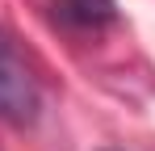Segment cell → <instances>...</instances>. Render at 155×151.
<instances>
[{
  "label": "cell",
  "instance_id": "1",
  "mask_svg": "<svg viewBox=\"0 0 155 151\" xmlns=\"http://www.w3.org/2000/svg\"><path fill=\"white\" fill-rule=\"evenodd\" d=\"M42 113V84L25 63L21 46L0 29V122L34 126Z\"/></svg>",
  "mask_w": 155,
  "mask_h": 151
},
{
  "label": "cell",
  "instance_id": "2",
  "mask_svg": "<svg viewBox=\"0 0 155 151\" xmlns=\"http://www.w3.org/2000/svg\"><path fill=\"white\" fill-rule=\"evenodd\" d=\"M54 17L76 29H101L117 17L113 0H54Z\"/></svg>",
  "mask_w": 155,
  "mask_h": 151
},
{
  "label": "cell",
  "instance_id": "3",
  "mask_svg": "<svg viewBox=\"0 0 155 151\" xmlns=\"http://www.w3.org/2000/svg\"><path fill=\"white\" fill-rule=\"evenodd\" d=\"M109 151H113V147H109Z\"/></svg>",
  "mask_w": 155,
  "mask_h": 151
}]
</instances>
